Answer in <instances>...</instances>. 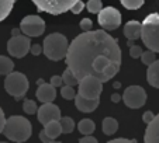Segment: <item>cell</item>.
Returning a JSON list of instances; mask_svg holds the SVG:
<instances>
[{
	"label": "cell",
	"instance_id": "cell-1",
	"mask_svg": "<svg viewBox=\"0 0 159 143\" xmlns=\"http://www.w3.org/2000/svg\"><path fill=\"white\" fill-rule=\"evenodd\" d=\"M65 60L78 80L84 76H94L106 83L120 70L121 49L117 39L106 31L90 30L70 42Z\"/></svg>",
	"mask_w": 159,
	"mask_h": 143
},
{
	"label": "cell",
	"instance_id": "cell-2",
	"mask_svg": "<svg viewBox=\"0 0 159 143\" xmlns=\"http://www.w3.org/2000/svg\"><path fill=\"white\" fill-rule=\"evenodd\" d=\"M33 128H31V122L27 118L20 115H13L6 119L3 128V133L7 139L13 140V142H25L30 139Z\"/></svg>",
	"mask_w": 159,
	"mask_h": 143
},
{
	"label": "cell",
	"instance_id": "cell-3",
	"mask_svg": "<svg viewBox=\"0 0 159 143\" xmlns=\"http://www.w3.org/2000/svg\"><path fill=\"white\" fill-rule=\"evenodd\" d=\"M69 42L65 35L59 32H54L47 35L42 44V52L49 60H62L65 59L68 52Z\"/></svg>",
	"mask_w": 159,
	"mask_h": 143
},
{
	"label": "cell",
	"instance_id": "cell-4",
	"mask_svg": "<svg viewBox=\"0 0 159 143\" xmlns=\"http://www.w3.org/2000/svg\"><path fill=\"white\" fill-rule=\"evenodd\" d=\"M141 39L148 49L159 52V13L147 15L141 23Z\"/></svg>",
	"mask_w": 159,
	"mask_h": 143
},
{
	"label": "cell",
	"instance_id": "cell-5",
	"mask_svg": "<svg viewBox=\"0 0 159 143\" xmlns=\"http://www.w3.org/2000/svg\"><path fill=\"white\" fill-rule=\"evenodd\" d=\"M28 79L25 75H23L21 72H11L9 75H6V80H4V89L11 97L16 100L23 98L28 91Z\"/></svg>",
	"mask_w": 159,
	"mask_h": 143
},
{
	"label": "cell",
	"instance_id": "cell-6",
	"mask_svg": "<svg viewBox=\"0 0 159 143\" xmlns=\"http://www.w3.org/2000/svg\"><path fill=\"white\" fill-rule=\"evenodd\" d=\"M78 0H33L38 11L48 13L52 15H58L68 11Z\"/></svg>",
	"mask_w": 159,
	"mask_h": 143
},
{
	"label": "cell",
	"instance_id": "cell-7",
	"mask_svg": "<svg viewBox=\"0 0 159 143\" xmlns=\"http://www.w3.org/2000/svg\"><path fill=\"white\" fill-rule=\"evenodd\" d=\"M79 91L78 94L84 97V98L96 100L100 97L103 91V83L94 76H84L78 81Z\"/></svg>",
	"mask_w": 159,
	"mask_h": 143
},
{
	"label": "cell",
	"instance_id": "cell-8",
	"mask_svg": "<svg viewBox=\"0 0 159 143\" xmlns=\"http://www.w3.org/2000/svg\"><path fill=\"white\" fill-rule=\"evenodd\" d=\"M31 46L30 37L24 35V34H18L9 39L7 42V52L11 55L13 58H24L28 54Z\"/></svg>",
	"mask_w": 159,
	"mask_h": 143
},
{
	"label": "cell",
	"instance_id": "cell-9",
	"mask_svg": "<svg viewBox=\"0 0 159 143\" xmlns=\"http://www.w3.org/2000/svg\"><path fill=\"white\" fill-rule=\"evenodd\" d=\"M97 20H99L100 27H103V30H116L120 27L121 24V14L116 7H104L97 13Z\"/></svg>",
	"mask_w": 159,
	"mask_h": 143
},
{
	"label": "cell",
	"instance_id": "cell-10",
	"mask_svg": "<svg viewBox=\"0 0 159 143\" xmlns=\"http://www.w3.org/2000/svg\"><path fill=\"white\" fill-rule=\"evenodd\" d=\"M20 30L27 37H39L45 31V21L39 15H27L21 20Z\"/></svg>",
	"mask_w": 159,
	"mask_h": 143
},
{
	"label": "cell",
	"instance_id": "cell-11",
	"mask_svg": "<svg viewBox=\"0 0 159 143\" xmlns=\"http://www.w3.org/2000/svg\"><path fill=\"white\" fill-rule=\"evenodd\" d=\"M123 101L129 108H141L147 102V93L141 86H129L123 94Z\"/></svg>",
	"mask_w": 159,
	"mask_h": 143
},
{
	"label": "cell",
	"instance_id": "cell-12",
	"mask_svg": "<svg viewBox=\"0 0 159 143\" xmlns=\"http://www.w3.org/2000/svg\"><path fill=\"white\" fill-rule=\"evenodd\" d=\"M37 116H38L39 122L42 125H45V124L52 121V119H59L61 110L58 105L52 104V102H42V105L37 110Z\"/></svg>",
	"mask_w": 159,
	"mask_h": 143
},
{
	"label": "cell",
	"instance_id": "cell-13",
	"mask_svg": "<svg viewBox=\"0 0 159 143\" xmlns=\"http://www.w3.org/2000/svg\"><path fill=\"white\" fill-rule=\"evenodd\" d=\"M57 97V87L51 83H42L37 89V98L41 102H52Z\"/></svg>",
	"mask_w": 159,
	"mask_h": 143
},
{
	"label": "cell",
	"instance_id": "cell-14",
	"mask_svg": "<svg viewBox=\"0 0 159 143\" xmlns=\"http://www.w3.org/2000/svg\"><path fill=\"white\" fill-rule=\"evenodd\" d=\"M144 142L145 143H159V114L153 116V119L149 124H147Z\"/></svg>",
	"mask_w": 159,
	"mask_h": 143
},
{
	"label": "cell",
	"instance_id": "cell-15",
	"mask_svg": "<svg viewBox=\"0 0 159 143\" xmlns=\"http://www.w3.org/2000/svg\"><path fill=\"white\" fill-rule=\"evenodd\" d=\"M75 105L80 112H93L100 104V100L96 98V100H90V98H84L82 95L76 94L75 95Z\"/></svg>",
	"mask_w": 159,
	"mask_h": 143
},
{
	"label": "cell",
	"instance_id": "cell-16",
	"mask_svg": "<svg viewBox=\"0 0 159 143\" xmlns=\"http://www.w3.org/2000/svg\"><path fill=\"white\" fill-rule=\"evenodd\" d=\"M124 37L128 41H135V39L141 38V23L138 21H128L124 25Z\"/></svg>",
	"mask_w": 159,
	"mask_h": 143
},
{
	"label": "cell",
	"instance_id": "cell-17",
	"mask_svg": "<svg viewBox=\"0 0 159 143\" xmlns=\"http://www.w3.org/2000/svg\"><path fill=\"white\" fill-rule=\"evenodd\" d=\"M147 81L155 89H159V59H155L151 65H148Z\"/></svg>",
	"mask_w": 159,
	"mask_h": 143
},
{
	"label": "cell",
	"instance_id": "cell-18",
	"mask_svg": "<svg viewBox=\"0 0 159 143\" xmlns=\"http://www.w3.org/2000/svg\"><path fill=\"white\" fill-rule=\"evenodd\" d=\"M44 132L48 135L49 137L52 139H57L61 133H62V129H61V124H59V119H52L49 122H47L44 125Z\"/></svg>",
	"mask_w": 159,
	"mask_h": 143
},
{
	"label": "cell",
	"instance_id": "cell-19",
	"mask_svg": "<svg viewBox=\"0 0 159 143\" xmlns=\"http://www.w3.org/2000/svg\"><path fill=\"white\" fill-rule=\"evenodd\" d=\"M118 129V122L117 119L111 118V116H107V118L103 119L102 122V131L104 135H107V136H111V135H114L116 132H117Z\"/></svg>",
	"mask_w": 159,
	"mask_h": 143
},
{
	"label": "cell",
	"instance_id": "cell-20",
	"mask_svg": "<svg viewBox=\"0 0 159 143\" xmlns=\"http://www.w3.org/2000/svg\"><path fill=\"white\" fill-rule=\"evenodd\" d=\"M14 3L16 0H0V23L9 17Z\"/></svg>",
	"mask_w": 159,
	"mask_h": 143
},
{
	"label": "cell",
	"instance_id": "cell-21",
	"mask_svg": "<svg viewBox=\"0 0 159 143\" xmlns=\"http://www.w3.org/2000/svg\"><path fill=\"white\" fill-rule=\"evenodd\" d=\"M78 129L82 135H92L96 129V124L92 121V119H82L78 125Z\"/></svg>",
	"mask_w": 159,
	"mask_h": 143
},
{
	"label": "cell",
	"instance_id": "cell-22",
	"mask_svg": "<svg viewBox=\"0 0 159 143\" xmlns=\"http://www.w3.org/2000/svg\"><path fill=\"white\" fill-rule=\"evenodd\" d=\"M13 69H14L13 60L7 56H2L0 55V75H3V76L9 75V73L13 72Z\"/></svg>",
	"mask_w": 159,
	"mask_h": 143
},
{
	"label": "cell",
	"instance_id": "cell-23",
	"mask_svg": "<svg viewBox=\"0 0 159 143\" xmlns=\"http://www.w3.org/2000/svg\"><path fill=\"white\" fill-rule=\"evenodd\" d=\"M59 124L62 133H72L73 129H75V121L72 118H69V116H61Z\"/></svg>",
	"mask_w": 159,
	"mask_h": 143
},
{
	"label": "cell",
	"instance_id": "cell-24",
	"mask_svg": "<svg viewBox=\"0 0 159 143\" xmlns=\"http://www.w3.org/2000/svg\"><path fill=\"white\" fill-rule=\"evenodd\" d=\"M62 80H63V84H68V86H76V84H78V81H79L69 67H66V70L63 72Z\"/></svg>",
	"mask_w": 159,
	"mask_h": 143
},
{
	"label": "cell",
	"instance_id": "cell-25",
	"mask_svg": "<svg viewBox=\"0 0 159 143\" xmlns=\"http://www.w3.org/2000/svg\"><path fill=\"white\" fill-rule=\"evenodd\" d=\"M84 7L87 9L89 13H92V14H97V13L103 9L102 0H89V2L84 4Z\"/></svg>",
	"mask_w": 159,
	"mask_h": 143
},
{
	"label": "cell",
	"instance_id": "cell-26",
	"mask_svg": "<svg viewBox=\"0 0 159 143\" xmlns=\"http://www.w3.org/2000/svg\"><path fill=\"white\" fill-rule=\"evenodd\" d=\"M121 4H123L125 9L128 10H138L139 7H142L145 0H120Z\"/></svg>",
	"mask_w": 159,
	"mask_h": 143
},
{
	"label": "cell",
	"instance_id": "cell-27",
	"mask_svg": "<svg viewBox=\"0 0 159 143\" xmlns=\"http://www.w3.org/2000/svg\"><path fill=\"white\" fill-rule=\"evenodd\" d=\"M61 95H62L65 100H73L76 95V91L73 90V86H68V84H63L62 89H61Z\"/></svg>",
	"mask_w": 159,
	"mask_h": 143
},
{
	"label": "cell",
	"instance_id": "cell-28",
	"mask_svg": "<svg viewBox=\"0 0 159 143\" xmlns=\"http://www.w3.org/2000/svg\"><path fill=\"white\" fill-rule=\"evenodd\" d=\"M23 110H24V112L28 114V115H35L38 107H37L34 100H25L24 104H23Z\"/></svg>",
	"mask_w": 159,
	"mask_h": 143
},
{
	"label": "cell",
	"instance_id": "cell-29",
	"mask_svg": "<svg viewBox=\"0 0 159 143\" xmlns=\"http://www.w3.org/2000/svg\"><path fill=\"white\" fill-rule=\"evenodd\" d=\"M141 60H142V63H144V65H151V63L153 62V60L156 59V56H155V52L153 51H151V49H148V51H142V54H141Z\"/></svg>",
	"mask_w": 159,
	"mask_h": 143
},
{
	"label": "cell",
	"instance_id": "cell-30",
	"mask_svg": "<svg viewBox=\"0 0 159 143\" xmlns=\"http://www.w3.org/2000/svg\"><path fill=\"white\" fill-rule=\"evenodd\" d=\"M83 9H84V3L82 2V0H78V2H76V3L73 4L69 10L73 13V14H80V13L83 11Z\"/></svg>",
	"mask_w": 159,
	"mask_h": 143
},
{
	"label": "cell",
	"instance_id": "cell-31",
	"mask_svg": "<svg viewBox=\"0 0 159 143\" xmlns=\"http://www.w3.org/2000/svg\"><path fill=\"white\" fill-rule=\"evenodd\" d=\"M142 54V48L138 46V45H131V48H129V55H131V58H134V59H137V58H139Z\"/></svg>",
	"mask_w": 159,
	"mask_h": 143
},
{
	"label": "cell",
	"instance_id": "cell-32",
	"mask_svg": "<svg viewBox=\"0 0 159 143\" xmlns=\"http://www.w3.org/2000/svg\"><path fill=\"white\" fill-rule=\"evenodd\" d=\"M80 28L83 31H90L92 28H93V23H92V20H90V18H83V20L80 21Z\"/></svg>",
	"mask_w": 159,
	"mask_h": 143
},
{
	"label": "cell",
	"instance_id": "cell-33",
	"mask_svg": "<svg viewBox=\"0 0 159 143\" xmlns=\"http://www.w3.org/2000/svg\"><path fill=\"white\" fill-rule=\"evenodd\" d=\"M51 84H52L54 87H62V86H63L62 76H58V75L52 76V77H51Z\"/></svg>",
	"mask_w": 159,
	"mask_h": 143
},
{
	"label": "cell",
	"instance_id": "cell-34",
	"mask_svg": "<svg viewBox=\"0 0 159 143\" xmlns=\"http://www.w3.org/2000/svg\"><path fill=\"white\" fill-rule=\"evenodd\" d=\"M30 51H31V54H33L34 56H38L39 54H42V46L41 45H38V44H34V45H31L30 46Z\"/></svg>",
	"mask_w": 159,
	"mask_h": 143
},
{
	"label": "cell",
	"instance_id": "cell-35",
	"mask_svg": "<svg viewBox=\"0 0 159 143\" xmlns=\"http://www.w3.org/2000/svg\"><path fill=\"white\" fill-rule=\"evenodd\" d=\"M108 143H137L135 139H124V137H117V139H111Z\"/></svg>",
	"mask_w": 159,
	"mask_h": 143
},
{
	"label": "cell",
	"instance_id": "cell-36",
	"mask_svg": "<svg viewBox=\"0 0 159 143\" xmlns=\"http://www.w3.org/2000/svg\"><path fill=\"white\" fill-rule=\"evenodd\" d=\"M80 143H97V139L92 135H84V137L80 139Z\"/></svg>",
	"mask_w": 159,
	"mask_h": 143
},
{
	"label": "cell",
	"instance_id": "cell-37",
	"mask_svg": "<svg viewBox=\"0 0 159 143\" xmlns=\"http://www.w3.org/2000/svg\"><path fill=\"white\" fill-rule=\"evenodd\" d=\"M153 116H155V115H153L151 111H147V112H144V115H142V121H144L145 124H149L151 121L153 119Z\"/></svg>",
	"mask_w": 159,
	"mask_h": 143
},
{
	"label": "cell",
	"instance_id": "cell-38",
	"mask_svg": "<svg viewBox=\"0 0 159 143\" xmlns=\"http://www.w3.org/2000/svg\"><path fill=\"white\" fill-rule=\"evenodd\" d=\"M39 139H41L44 143H52V142H54V139H52V137H49L44 131L39 132Z\"/></svg>",
	"mask_w": 159,
	"mask_h": 143
},
{
	"label": "cell",
	"instance_id": "cell-39",
	"mask_svg": "<svg viewBox=\"0 0 159 143\" xmlns=\"http://www.w3.org/2000/svg\"><path fill=\"white\" fill-rule=\"evenodd\" d=\"M4 122H6V116H4V112H3V110L0 108V133H3Z\"/></svg>",
	"mask_w": 159,
	"mask_h": 143
},
{
	"label": "cell",
	"instance_id": "cell-40",
	"mask_svg": "<svg viewBox=\"0 0 159 143\" xmlns=\"http://www.w3.org/2000/svg\"><path fill=\"white\" fill-rule=\"evenodd\" d=\"M120 100H121V97L118 94H113V95H111V101H113V102H118Z\"/></svg>",
	"mask_w": 159,
	"mask_h": 143
},
{
	"label": "cell",
	"instance_id": "cell-41",
	"mask_svg": "<svg viewBox=\"0 0 159 143\" xmlns=\"http://www.w3.org/2000/svg\"><path fill=\"white\" fill-rule=\"evenodd\" d=\"M18 34H23V32H21V30H20V28H13V30H11V37L18 35Z\"/></svg>",
	"mask_w": 159,
	"mask_h": 143
}]
</instances>
